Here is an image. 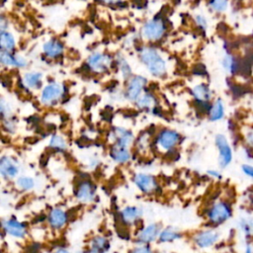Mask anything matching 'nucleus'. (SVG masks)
I'll use <instances>...</instances> for the list:
<instances>
[{
	"instance_id": "obj_1",
	"label": "nucleus",
	"mask_w": 253,
	"mask_h": 253,
	"mask_svg": "<svg viewBox=\"0 0 253 253\" xmlns=\"http://www.w3.org/2000/svg\"><path fill=\"white\" fill-rule=\"evenodd\" d=\"M233 206L227 200H218L213 202L207 211L208 221L213 227L224 224L233 217Z\"/></svg>"
},
{
	"instance_id": "obj_2",
	"label": "nucleus",
	"mask_w": 253,
	"mask_h": 253,
	"mask_svg": "<svg viewBox=\"0 0 253 253\" xmlns=\"http://www.w3.org/2000/svg\"><path fill=\"white\" fill-rule=\"evenodd\" d=\"M139 57L152 75L161 77L166 73V62L155 48L149 46L141 47Z\"/></svg>"
},
{
	"instance_id": "obj_3",
	"label": "nucleus",
	"mask_w": 253,
	"mask_h": 253,
	"mask_svg": "<svg viewBox=\"0 0 253 253\" xmlns=\"http://www.w3.org/2000/svg\"><path fill=\"white\" fill-rule=\"evenodd\" d=\"M214 144L217 150V162L221 169L227 168L233 161L234 150L226 135L218 133L214 137Z\"/></svg>"
},
{
	"instance_id": "obj_4",
	"label": "nucleus",
	"mask_w": 253,
	"mask_h": 253,
	"mask_svg": "<svg viewBox=\"0 0 253 253\" xmlns=\"http://www.w3.org/2000/svg\"><path fill=\"white\" fill-rule=\"evenodd\" d=\"M165 24L160 18H154L147 21L141 30L143 38L148 41H159L165 34Z\"/></svg>"
},
{
	"instance_id": "obj_5",
	"label": "nucleus",
	"mask_w": 253,
	"mask_h": 253,
	"mask_svg": "<svg viewBox=\"0 0 253 253\" xmlns=\"http://www.w3.org/2000/svg\"><path fill=\"white\" fill-rule=\"evenodd\" d=\"M219 239L220 233L213 227L203 229L199 231L194 237L195 244L202 249L212 247L219 241Z\"/></svg>"
},
{
	"instance_id": "obj_6",
	"label": "nucleus",
	"mask_w": 253,
	"mask_h": 253,
	"mask_svg": "<svg viewBox=\"0 0 253 253\" xmlns=\"http://www.w3.org/2000/svg\"><path fill=\"white\" fill-rule=\"evenodd\" d=\"M112 62L111 56L102 52H94L87 59V66L89 69L96 73L107 71Z\"/></svg>"
},
{
	"instance_id": "obj_7",
	"label": "nucleus",
	"mask_w": 253,
	"mask_h": 253,
	"mask_svg": "<svg viewBox=\"0 0 253 253\" xmlns=\"http://www.w3.org/2000/svg\"><path fill=\"white\" fill-rule=\"evenodd\" d=\"M63 95V88L60 84L52 82L44 86L42 91L41 101L44 105H52L57 102Z\"/></svg>"
},
{
	"instance_id": "obj_8",
	"label": "nucleus",
	"mask_w": 253,
	"mask_h": 253,
	"mask_svg": "<svg viewBox=\"0 0 253 253\" xmlns=\"http://www.w3.org/2000/svg\"><path fill=\"white\" fill-rule=\"evenodd\" d=\"M146 84V79L142 76L136 75L131 77L128 80L126 96L129 101H136L141 94V91L143 90L144 86Z\"/></svg>"
},
{
	"instance_id": "obj_9",
	"label": "nucleus",
	"mask_w": 253,
	"mask_h": 253,
	"mask_svg": "<svg viewBox=\"0 0 253 253\" xmlns=\"http://www.w3.org/2000/svg\"><path fill=\"white\" fill-rule=\"evenodd\" d=\"M180 140V135L177 131L171 129H163L159 132L157 136V144L160 148L164 150H170Z\"/></svg>"
},
{
	"instance_id": "obj_10",
	"label": "nucleus",
	"mask_w": 253,
	"mask_h": 253,
	"mask_svg": "<svg viewBox=\"0 0 253 253\" xmlns=\"http://www.w3.org/2000/svg\"><path fill=\"white\" fill-rule=\"evenodd\" d=\"M236 229L245 239L253 238V213L245 212L236 220Z\"/></svg>"
},
{
	"instance_id": "obj_11",
	"label": "nucleus",
	"mask_w": 253,
	"mask_h": 253,
	"mask_svg": "<svg viewBox=\"0 0 253 253\" xmlns=\"http://www.w3.org/2000/svg\"><path fill=\"white\" fill-rule=\"evenodd\" d=\"M133 182L135 183L137 188L143 193H147V194L152 193L157 188L155 179L148 174H144V173L135 174L133 177Z\"/></svg>"
},
{
	"instance_id": "obj_12",
	"label": "nucleus",
	"mask_w": 253,
	"mask_h": 253,
	"mask_svg": "<svg viewBox=\"0 0 253 253\" xmlns=\"http://www.w3.org/2000/svg\"><path fill=\"white\" fill-rule=\"evenodd\" d=\"M0 172L5 178H15L19 173V165L13 158L4 156L0 161Z\"/></svg>"
},
{
	"instance_id": "obj_13",
	"label": "nucleus",
	"mask_w": 253,
	"mask_h": 253,
	"mask_svg": "<svg viewBox=\"0 0 253 253\" xmlns=\"http://www.w3.org/2000/svg\"><path fill=\"white\" fill-rule=\"evenodd\" d=\"M225 116V105L222 99L216 98L211 103V107L208 113L209 120L211 122L221 121Z\"/></svg>"
},
{
	"instance_id": "obj_14",
	"label": "nucleus",
	"mask_w": 253,
	"mask_h": 253,
	"mask_svg": "<svg viewBox=\"0 0 253 253\" xmlns=\"http://www.w3.org/2000/svg\"><path fill=\"white\" fill-rule=\"evenodd\" d=\"M2 224H3V228H4L5 232L14 236V237L22 238L27 233L25 225L23 223L15 220V219L4 220Z\"/></svg>"
},
{
	"instance_id": "obj_15",
	"label": "nucleus",
	"mask_w": 253,
	"mask_h": 253,
	"mask_svg": "<svg viewBox=\"0 0 253 253\" xmlns=\"http://www.w3.org/2000/svg\"><path fill=\"white\" fill-rule=\"evenodd\" d=\"M192 94L195 98V101L200 103H211V100L212 98V92L209 85H207L206 83H200L196 85L192 89Z\"/></svg>"
},
{
	"instance_id": "obj_16",
	"label": "nucleus",
	"mask_w": 253,
	"mask_h": 253,
	"mask_svg": "<svg viewBox=\"0 0 253 253\" xmlns=\"http://www.w3.org/2000/svg\"><path fill=\"white\" fill-rule=\"evenodd\" d=\"M0 62L5 66H15V67L27 66V60L24 57L20 55H12L11 52L6 50H1Z\"/></svg>"
},
{
	"instance_id": "obj_17",
	"label": "nucleus",
	"mask_w": 253,
	"mask_h": 253,
	"mask_svg": "<svg viewBox=\"0 0 253 253\" xmlns=\"http://www.w3.org/2000/svg\"><path fill=\"white\" fill-rule=\"evenodd\" d=\"M221 66L230 74H237L240 70L239 59L230 52H225L221 58Z\"/></svg>"
},
{
	"instance_id": "obj_18",
	"label": "nucleus",
	"mask_w": 253,
	"mask_h": 253,
	"mask_svg": "<svg viewBox=\"0 0 253 253\" xmlns=\"http://www.w3.org/2000/svg\"><path fill=\"white\" fill-rule=\"evenodd\" d=\"M94 195H95V188L92 183H90L89 181H84L79 184L77 193H76L77 199L79 201L83 203L90 202L91 200H93Z\"/></svg>"
},
{
	"instance_id": "obj_19",
	"label": "nucleus",
	"mask_w": 253,
	"mask_h": 253,
	"mask_svg": "<svg viewBox=\"0 0 253 253\" xmlns=\"http://www.w3.org/2000/svg\"><path fill=\"white\" fill-rule=\"evenodd\" d=\"M63 49H64L63 44L57 40L47 41L46 42H44V44L42 46L43 53L46 56L51 57V58H54V57H57V56L61 55L62 52H63Z\"/></svg>"
},
{
	"instance_id": "obj_20",
	"label": "nucleus",
	"mask_w": 253,
	"mask_h": 253,
	"mask_svg": "<svg viewBox=\"0 0 253 253\" xmlns=\"http://www.w3.org/2000/svg\"><path fill=\"white\" fill-rule=\"evenodd\" d=\"M159 233V227L157 224H149L146 227H144L138 234H137V240L140 243H149L153 241Z\"/></svg>"
},
{
	"instance_id": "obj_21",
	"label": "nucleus",
	"mask_w": 253,
	"mask_h": 253,
	"mask_svg": "<svg viewBox=\"0 0 253 253\" xmlns=\"http://www.w3.org/2000/svg\"><path fill=\"white\" fill-rule=\"evenodd\" d=\"M67 221L66 212L60 209H53L48 215V222L53 228H61Z\"/></svg>"
},
{
	"instance_id": "obj_22",
	"label": "nucleus",
	"mask_w": 253,
	"mask_h": 253,
	"mask_svg": "<svg viewBox=\"0 0 253 253\" xmlns=\"http://www.w3.org/2000/svg\"><path fill=\"white\" fill-rule=\"evenodd\" d=\"M111 155L116 161H118L120 163H125V162L128 161L130 158V153L128 151V148L126 146H123L119 143H116L112 147Z\"/></svg>"
},
{
	"instance_id": "obj_23",
	"label": "nucleus",
	"mask_w": 253,
	"mask_h": 253,
	"mask_svg": "<svg viewBox=\"0 0 253 253\" xmlns=\"http://www.w3.org/2000/svg\"><path fill=\"white\" fill-rule=\"evenodd\" d=\"M42 73L41 72H36V71H31V72H27L24 77H23V81L25 83V85L31 89H37L40 87L41 83H42Z\"/></svg>"
},
{
	"instance_id": "obj_24",
	"label": "nucleus",
	"mask_w": 253,
	"mask_h": 253,
	"mask_svg": "<svg viewBox=\"0 0 253 253\" xmlns=\"http://www.w3.org/2000/svg\"><path fill=\"white\" fill-rule=\"evenodd\" d=\"M0 45L1 50L12 52L15 48V39L11 33L7 31H1L0 33Z\"/></svg>"
},
{
	"instance_id": "obj_25",
	"label": "nucleus",
	"mask_w": 253,
	"mask_h": 253,
	"mask_svg": "<svg viewBox=\"0 0 253 253\" xmlns=\"http://www.w3.org/2000/svg\"><path fill=\"white\" fill-rule=\"evenodd\" d=\"M140 216V211L136 207H126L122 211V218L126 223H133Z\"/></svg>"
},
{
	"instance_id": "obj_26",
	"label": "nucleus",
	"mask_w": 253,
	"mask_h": 253,
	"mask_svg": "<svg viewBox=\"0 0 253 253\" xmlns=\"http://www.w3.org/2000/svg\"><path fill=\"white\" fill-rule=\"evenodd\" d=\"M110 247L109 241L102 236H96L91 241V251L93 253H104Z\"/></svg>"
},
{
	"instance_id": "obj_27",
	"label": "nucleus",
	"mask_w": 253,
	"mask_h": 253,
	"mask_svg": "<svg viewBox=\"0 0 253 253\" xmlns=\"http://www.w3.org/2000/svg\"><path fill=\"white\" fill-rule=\"evenodd\" d=\"M229 0H208L209 8L214 13H223L229 8Z\"/></svg>"
},
{
	"instance_id": "obj_28",
	"label": "nucleus",
	"mask_w": 253,
	"mask_h": 253,
	"mask_svg": "<svg viewBox=\"0 0 253 253\" xmlns=\"http://www.w3.org/2000/svg\"><path fill=\"white\" fill-rule=\"evenodd\" d=\"M155 104H156L155 97L150 93H145L136 100V105L140 109H150V108H153Z\"/></svg>"
},
{
	"instance_id": "obj_29",
	"label": "nucleus",
	"mask_w": 253,
	"mask_h": 253,
	"mask_svg": "<svg viewBox=\"0 0 253 253\" xmlns=\"http://www.w3.org/2000/svg\"><path fill=\"white\" fill-rule=\"evenodd\" d=\"M180 233L178 231H176L175 229L168 227L163 229L160 234H159V240L161 242H171L173 240H176L180 237Z\"/></svg>"
},
{
	"instance_id": "obj_30",
	"label": "nucleus",
	"mask_w": 253,
	"mask_h": 253,
	"mask_svg": "<svg viewBox=\"0 0 253 253\" xmlns=\"http://www.w3.org/2000/svg\"><path fill=\"white\" fill-rule=\"evenodd\" d=\"M17 185L22 190H31L35 186V181L31 177H20L17 180Z\"/></svg>"
},
{
	"instance_id": "obj_31",
	"label": "nucleus",
	"mask_w": 253,
	"mask_h": 253,
	"mask_svg": "<svg viewBox=\"0 0 253 253\" xmlns=\"http://www.w3.org/2000/svg\"><path fill=\"white\" fill-rule=\"evenodd\" d=\"M50 147L58 149V150H64L66 148V142L65 140L59 136V135H52L50 138V142H49Z\"/></svg>"
},
{
	"instance_id": "obj_32",
	"label": "nucleus",
	"mask_w": 253,
	"mask_h": 253,
	"mask_svg": "<svg viewBox=\"0 0 253 253\" xmlns=\"http://www.w3.org/2000/svg\"><path fill=\"white\" fill-rule=\"evenodd\" d=\"M118 65L120 66V70L123 74V77L125 79H128L131 75V69H130V66L128 65L127 61L122 57L121 59L118 60Z\"/></svg>"
},
{
	"instance_id": "obj_33",
	"label": "nucleus",
	"mask_w": 253,
	"mask_h": 253,
	"mask_svg": "<svg viewBox=\"0 0 253 253\" xmlns=\"http://www.w3.org/2000/svg\"><path fill=\"white\" fill-rule=\"evenodd\" d=\"M240 171L246 178L253 180V162L246 161L245 163L241 164Z\"/></svg>"
},
{
	"instance_id": "obj_34",
	"label": "nucleus",
	"mask_w": 253,
	"mask_h": 253,
	"mask_svg": "<svg viewBox=\"0 0 253 253\" xmlns=\"http://www.w3.org/2000/svg\"><path fill=\"white\" fill-rule=\"evenodd\" d=\"M195 22L197 24V26L202 29V30H206L207 27H208V22H207V19L203 16V15H196L195 16Z\"/></svg>"
},
{
	"instance_id": "obj_35",
	"label": "nucleus",
	"mask_w": 253,
	"mask_h": 253,
	"mask_svg": "<svg viewBox=\"0 0 253 253\" xmlns=\"http://www.w3.org/2000/svg\"><path fill=\"white\" fill-rule=\"evenodd\" d=\"M245 145L253 150V129H248L244 134Z\"/></svg>"
},
{
	"instance_id": "obj_36",
	"label": "nucleus",
	"mask_w": 253,
	"mask_h": 253,
	"mask_svg": "<svg viewBox=\"0 0 253 253\" xmlns=\"http://www.w3.org/2000/svg\"><path fill=\"white\" fill-rule=\"evenodd\" d=\"M208 175L211 178L216 179V180H220L222 178V174L219 170H215V169H209L208 170Z\"/></svg>"
},
{
	"instance_id": "obj_37",
	"label": "nucleus",
	"mask_w": 253,
	"mask_h": 253,
	"mask_svg": "<svg viewBox=\"0 0 253 253\" xmlns=\"http://www.w3.org/2000/svg\"><path fill=\"white\" fill-rule=\"evenodd\" d=\"M131 253H152V251L145 246H140V247H136L132 250Z\"/></svg>"
},
{
	"instance_id": "obj_38",
	"label": "nucleus",
	"mask_w": 253,
	"mask_h": 253,
	"mask_svg": "<svg viewBox=\"0 0 253 253\" xmlns=\"http://www.w3.org/2000/svg\"><path fill=\"white\" fill-rule=\"evenodd\" d=\"M243 253H253V244L250 242H246L243 248Z\"/></svg>"
},
{
	"instance_id": "obj_39",
	"label": "nucleus",
	"mask_w": 253,
	"mask_h": 253,
	"mask_svg": "<svg viewBox=\"0 0 253 253\" xmlns=\"http://www.w3.org/2000/svg\"><path fill=\"white\" fill-rule=\"evenodd\" d=\"M106 3H109V4H116V3H119L121 0H102Z\"/></svg>"
},
{
	"instance_id": "obj_40",
	"label": "nucleus",
	"mask_w": 253,
	"mask_h": 253,
	"mask_svg": "<svg viewBox=\"0 0 253 253\" xmlns=\"http://www.w3.org/2000/svg\"><path fill=\"white\" fill-rule=\"evenodd\" d=\"M54 253H70L69 251H67L66 249H63V248H60L58 250H56Z\"/></svg>"
},
{
	"instance_id": "obj_41",
	"label": "nucleus",
	"mask_w": 253,
	"mask_h": 253,
	"mask_svg": "<svg viewBox=\"0 0 253 253\" xmlns=\"http://www.w3.org/2000/svg\"><path fill=\"white\" fill-rule=\"evenodd\" d=\"M223 253H237V252L234 251V250H228V251H225V252H223Z\"/></svg>"
},
{
	"instance_id": "obj_42",
	"label": "nucleus",
	"mask_w": 253,
	"mask_h": 253,
	"mask_svg": "<svg viewBox=\"0 0 253 253\" xmlns=\"http://www.w3.org/2000/svg\"><path fill=\"white\" fill-rule=\"evenodd\" d=\"M238 1H240V2H244V1H249V0H238Z\"/></svg>"
},
{
	"instance_id": "obj_43",
	"label": "nucleus",
	"mask_w": 253,
	"mask_h": 253,
	"mask_svg": "<svg viewBox=\"0 0 253 253\" xmlns=\"http://www.w3.org/2000/svg\"><path fill=\"white\" fill-rule=\"evenodd\" d=\"M84 253H93V252L91 251V252H84Z\"/></svg>"
}]
</instances>
